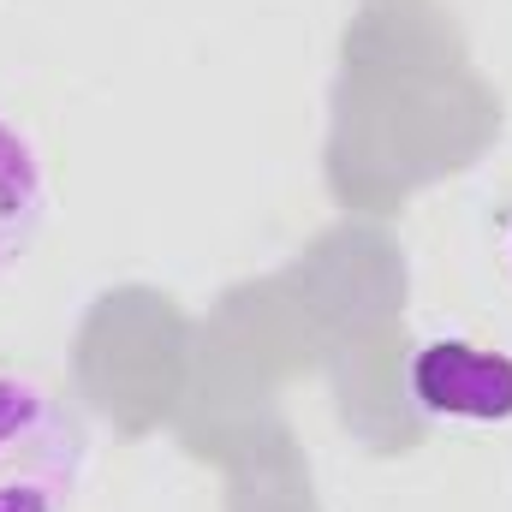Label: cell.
Masks as SVG:
<instances>
[{"label":"cell","instance_id":"6da1fadb","mask_svg":"<svg viewBox=\"0 0 512 512\" xmlns=\"http://www.w3.org/2000/svg\"><path fill=\"white\" fill-rule=\"evenodd\" d=\"M84 459V429L60 393L30 376H0V512H66Z\"/></svg>","mask_w":512,"mask_h":512},{"label":"cell","instance_id":"7a4b0ae2","mask_svg":"<svg viewBox=\"0 0 512 512\" xmlns=\"http://www.w3.org/2000/svg\"><path fill=\"white\" fill-rule=\"evenodd\" d=\"M411 393L435 417H465V423H507L512 417V358L465 346V340H435L411 358Z\"/></svg>","mask_w":512,"mask_h":512},{"label":"cell","instance_id":"3957f363","mask_svg":"<svg viewBox=\"0 0 512 512\" xmlns=\"http://www.w3.org/2000/svg\"><path fill=\"white\" fill-rule=\"evenodd\" d=\"M42 209H48L42 161H36V149H30L24 131L0 120V268H12L18 256L36 245Z\"/></svg>","mask_w":512,"mask_h":512}]
</instances>
